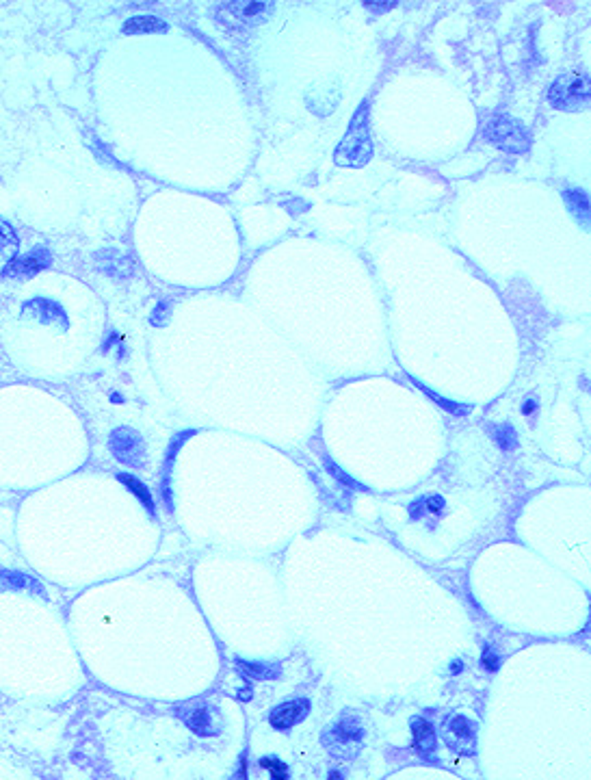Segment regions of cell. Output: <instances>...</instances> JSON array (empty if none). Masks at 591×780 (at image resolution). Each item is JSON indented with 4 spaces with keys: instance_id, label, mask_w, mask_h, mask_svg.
<instances>
[{
    "instance_id": "6da1fadb",
    "label": "cell",
    "mask_w": 591,
    "mask_h": 780,
    "mask_svg": "<svg viewBox=\"0 0 591 780\" xmlns=\"http://www.w3.org/2000/svg\"><path fill=\"white\" fill-rule=\"evenodd\" d=\"M334 158L338 165H344V167H364L373 158V141H370V130H368V104L366 102L355 111L347 135L342 137L340 145L336 148Z\"/></svg>"
},
{
    "instance_id": "7a4b0ae2",
    "label": "cell",
    "mask_w": 591,
    "mask_h": 780,
    "mask_svg": "<svg viewBox=\"0 0 591 780\" xmlns=\"http://www.w3.org/2000/svg\"><path fill=\"white\" fill-rule=\"evenodd\" d=\"M485 137L489 143H494L496 148L505 152H514L522 154L529 150L531 145V135L529 130L524 128L518 120L509 118V115H494L485 124Z\"/></svg>"
},
{
    "instance_id": "3957f363",
    "label": "cell",
    "mask_w": 591,
    "mask_h": 780,
    "mask_svg": "<svg viewBox=\"0 0 591 780\" xmlns=\"http://www.w3.org/2000/svg\"><path fill=\"white\" fill-rule=\"evenodd\" d=\"M548 100L552 106L572 111L589 100V78L585 72H570L556 78L548 89Z\"/></svg>"
},
{
    "instance_id": "277c9868",
    "label": "cell",
    "mask_w": 591,
    "mask_h": 780,
    "mask_svg": "<svg viewBox=\"0 0 591 780\" xmlns=\"http://www.w3.org/2000/svg\"><path fill=\"white\" fill-rule=\"evenodd\" d=\"M111 449L124 464H130V466L143 464V458H145L143 438L133 429H128V427L115 429L111 436Z\"/></svg>"
},
{
    "instance_id": "5b68a950",
    "label": "cell",
    "mask_w": 591,
    "mask_h": 780,
    "mask_svg": "<svg viewBox=\"0 0 591 780\" xmlns=\"http://www.w3.org/2000/svg\"><path fill=\"white\" fill-rule=\"evenodd\" d=\"M229 20H234L236 26L256 24L271 13V3H229L223 7Z\"/></svg>"
},
{
    "instance_id": "8992f818",
    "label": "cell",
    "mask_w": 591,
    "mask_h": 780,
    "mask_svg": "<svg viewBox=\"0 0 591 780\" xmlns=\"http://www.w3.org/2000/svg\"><path fill=\"white\" fill-rule=\"evenodd\" d=\"M310 711V703L308 700H292V703H286L282 707H277L273 713H271V726L273 728H290L297 722H301Z\"/></svg>"
},
{
    "instance_id": "52a82bcc",
    "label": "cell",
    "mask_w": 591,
    "mask_h": 780,
    "mask_svg": "<svg viewBox=\"0 0 591 780\" xmlns=\"http://www.w3.org/2000/svg\"><path fill=\"white\" fill-rule=\"evenodd\" d=\"M435 745H438V737H435L433 726L422 718L414 720L412 722V748L414 750L422 756H429L435 750Z\"/></svg>"
},
{
    "instance_id": "ba28073f",
    "label": "cell",
    "mask_w": 591,
    "mask_h": 780,
    "mask_svg": "<svg viewBox=\"0 0 591 780\" xmlns=\"http://www.w3.org/2000/svg\"><path fill=\"white\" fill-rule=\"evenodd\" d=\"M187 726L193 730L195 735H200V737H208V735L215 733V730H212V715H210V711L206 707H200V709L191 711L187 715Z\"/></svg>"
},
{
    "instance_id": "9c48e42d",
    "label": "cell",
    "mask_w": 591,
    "mask_h": 780,
    "mask_svg": "<svg viewBox=\"0 0 591 780\" xmlns=\"http://www.w3.org/2000/svg\"><path fill=\"white\" fill-rule=\"evenodd\" d=\"M165 22L158 20V18H152V15H139V18H130L126 24H124V32H158V30H165Z\"/></svg>"
},
{
    "instance_id": "30bf717a",
    "label": "cell",
    "mask_w": 591,
    "mask_h": 780,
    "mask_svg": "<svg viewBox=\"0 0 591 780\" xmlns=\"http://www.w3.org/2000/svg\"><path fill=\"white\" fill-rule=\"evenodd\" d=\"M44 265L46 263L37 260V256H26V258H18V260H13V263H9L5 273L7 275H32V273L41 271Z\"/></svg>"
},
{
    "instance_id": "8fae6325",
    "label": "cell",
    "mask_w": 591,
    "mask_h": 780,
    "mask_svg": "<svg viewBox=\"0 0 591 780\" xmlns=\"http://www.w3.org/2000/svg\"><path fill=\"white\" fill-rule=\"evenodd\" d=\"M118 479H120V481L128 488V490L133 492V494L143 503V505H145L147 510H150V512L154 510L152 494H150V490H147V485H145V483H141V481H139L137 477H133V475H120Z\"/></svg>"
},
{
    "instance_id": "7c38bea8",
    "label": "cell",
    "mask_w": 591,
    "mask_h": 780,
    "mask_svg": "<svg viewBox=\"0 0 591 780\" xmlns=\"http://www.w3.org/2000/svg\"><path fill=\"white\" fill-rule=\"evenodd\" d=\"M334 735L340 743H349V741H359L362 739V728L355 720H342L336 724Z\"/></svg>"
},
{
    "instance_id": "4fadbf2b",
    "label": "cell",
    "mask_w": 591,
    "mask_h": 780,
    "mask_svg": "<svg viewBox=\"0 0 591 780\" xmlns=\"http://www.w3.org/2000/svg\"><path fill=\"white\" fill-rule=\"evenodd\" d=\"M565 200H567V206L574 210V213L581 215V219H587V215H589V202H587V195L583 191H567L565 193Z\"/></svg>"
},
{
    "instance_id": "5bb4252c",
    "label": "cell",
    "mask_w": 591,
    "mask_h": 780,
    "mask_svg": "<svg viewBox=\"0 0 591 780\" xmlns=\"http://www.w3.org/2000/svg\"><path fill=\"white\" fill-rule=\"evenodd\" d=\"M260 768H262V770H267L269 776L275 778V780H286V778H288V768H286V763L277 761V759H262V761H260Z\"/></svg>"
},
{
    "instance_id": "9a60e30c",
    "label": "cell",
    "mask_w": 591,
    "mask_h": 780,
    "mask_svg": "<svg viewBox=\"0 0 591 780\" xmlns=\"http://www.w3.org/2000/svg\"><path fill=\"white\" fill-rule=\"evenodd\" d=\"M238 668H241L243 674H247L252 678H271L273 676V672H269L267 668H262V665H256V663H243V661H238Z\"/></svg>"
},
{
    "instance_id": "2e32d148",
    "label": "cell",
    "mask_w": 591,
    "mask_h": 780,
    "mask_svg": "<svg viewBox=\"0 0 591 780\" xmlns=\"http://www.w3.org/2000/svg\"><path fill=\"white\" fill-rule=\"evenodd\" d=\"M451 730H453L457 737H462V739H472V726H470V722L466 718H455L451 722Z\"/></svg>"
},
{
    "instance_id": "e0dca14e",
    "label": "cell",
    "mask_w": 591,
    "mask_h": 780,
    "mask_svg": "<svg viewBox=\"0 0 591 780\" xmlns=\"http://www.w3.org/2000/svg\"><path fill=\"white\" fill-rule=\"evenodd\" d=\"M7 245H15V234L7 223L0 221V250L5 252Z\"/></svg>"
},
{
    "instance_id": "ac0fdd59",
    "label": "cell",
    "mask_w": 591,
    "mask_h": 780,
    "mask_svg": "<svg viewBox=\"0 0 591 780\" xmlns=\"http://www.w3.org/2000/svg\"><path fill=\"white\" fill-rule=\"evenodd\" d=\"M483 665H485V670H489V672H494L498 668V657L491 653V650H487V648H485V653H483Z\"/></svg>"
},
{
    "instance_id": "d6986e66",
    "label": "cell",
    "mask_w": 591,
    "mask_h": 780,
    "mask_svg": "<svg viewBox=\"0 0 591 780\" xmlns=\"http://www.w3.org/2000/svg\"><path fill=\"white\" fill-rule=\"evenodd\" d=\"M364 7L373 11H388L392 7H397V3H364Z\"/></svg>"
},
{
    "instance_id": "ffe728a7",
    "label": "cell",
    "mask_w": 591,
    "mask_h": 780,
    "mask_svg": "<svg viewBox=\"0 0 591 780\" xmlns=\"http://www.w3.org/2000/svg\"><path fill=\"white\" fill-rule=\"evenodd\" d=\"M426 505H429V512H440L442 510V499L440 496H431L429 501H426Z\"/></svg>"
}]
</instances>
